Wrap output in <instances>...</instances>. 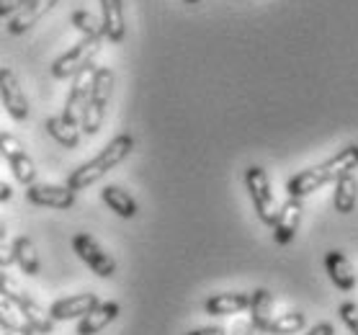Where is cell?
Wrapping results in <instances>:
<instances>
[{
    "instance_id": "1",
    "label": "cell",
    "mask_w": 358,
    "mask_h": 335,
    "mask_svg": "<svg viewBox=\"0 0 358 335\" xmlns=\"http://www.w3.org/2000/svg\"><path fill=\"white\" fill-rule=\"evenodd\" d=\"M358 168V145H348V148L338 150L333 157H327L325 163L312 165L307 171L296 173L286 180V194L289 199H307L310 194L320 191L327 183H335L338 178L348 176Z\"/></svg>"
},
{
    "instance_id": "2",
    "label": "cell",
    "mask_w": 358,
    "mask_h": 335,
    "mask_svg": "<svg viewBox=\"0 0 358 335\" xmlns=\"http://www.w3.org/2000/svg\"><path fill=\"white\" fill-rule=\"evenodd\" d=\"M131 150H134V137H131V134H119V137L111 139L93 160L78 165V168L67 176L65 186L70 188V191H85L88 186H93V183H98V180L103 178L108 171H114L116 165H122L124 160L131 155Z\"/></svg>"
},
{
    "instance_id": "3",
    "label": "cell",
    "mask_w": 358,
    "mask_h": 335,
    "mask_svg": "<svg viewBox=\"0 0 358 335\" xmlns=\"http://www.w3.org/2000/svg\"><path fill=\"white\" fill-rule=\"evenodd\" d=\"M114 80L116 78L111 67H96L93 75H90L88 101H85V111H83V119H80V127L88 137L98 134L101 124L106 119L108 101H111V93H114Z\"/></svg>"
},
{
    "instance_id": "4",
    "label": "cell",
    "mask_w": 358,
    "mask_h": 335,
    "mask_svg": "<svg viewBox=\"0 0 358 335\" xmlns=\"http://www.w3.org/2000/svg\"><path fill=\"white\" fill-rule=\"evenodd\" d=\"M101 47H103V36H83L78 44H73L65 55H59L52 62V75L57 80H67V78L80 75L83 70L93 67V59L98 57Z\"/></svg>"
},
{
    "instance_id": "5",
    "label": "cell",
    "mask_w": 358,
    "mask_h": 335,
    "mask_svg": "<svg viewBox=\"0 0 358 335\" xmlns=\"http://www.w3.org/2000/svg\"><path fill=\"white\" fill-rule=\"evenodd\" d=\"M245 186H248V194L252 199V206H255V214L263 224H273L276 220V199H273V188H271V178L268 173L263 171L261 165H250L245 171Z\"/></svg>"
},
{
    "instance_id": "6",
    "label": "cell",
    "mask_w": 358,
    "mask_h": 335,
    "mask_svg": "<svg viewBox=\"0 0 358 335\" xmlns=\"http://www.w3.org/2000/svg\"><path fill=\"white\" fill-rule=\"evenodd\" d=\"M73 250L98 278H114L116 276V261L93 235H88V232H75Z\"/></svg>"
},
{
    "instance_id": "7",
    "label": "cell",
    "mask_w": 358,
    "mask_h": 335,
    "mask_svg": "<svg viewBox=\"0 0 358 335\" xmlns=\"http://www.w3.org/2000/svg\"><path fill=\"white\" fill-rule=\"evenodd\" d=\"M0 155L6 157V163L10 165L13 171V178L24 186H31L36 183V165H34L31 155L26 152L24 142L18 137H13L10 131L0 129Z\"/></svg>"
},
{
    "instance_id": "8",
    "label": "cell",
    "mask_w": 358,
    "mask_h": 335,
    "mask_svg": "<svg viewBox=\"0 0 358 335\" xmlns=\"http://www.w3.org/2000/svg\"><path fill=\"white\" fill-rule=\"evenodd\" d=\"M0 104L13 122L29 119V101H26L21 83H18L16 73L10 67H0Z\"/></svg>"
},
{
    "instance_id": "9",
    "label": "cell",
    "mask_w": 358,
    "mask_h": 335,
    "mask_svg": "<svg viewBox=\"0 0 358 335\" xmlns=\"http://www.w3.org/2000/svg\"><path fill=\"white\" fill-rule=\"evenodd\" d=\"M26 199L34 206H47V209H59V212H67L75 206V191H70L67 186H55V183L26 186Z\"/></svg>"
},
{
    "instance_id": "10",
    "label": "cell",
    "mask_w": 358,
    "mask_h": 335,
    "mask_svg": "<svg viewBox=\"0 0 358 335\" xmlns=\"http://www.w3.org/2000/svg\"><path fill=\"white\" fill-rule=\"evenodd\" d=\"M301 212H304V199H286L284 204L278 206L276 220H273V240L278 245H289L301 224Z\"/></svg>"
},
{
    "instance_id": "11",
    "label": "cell",
    "mask_w": 358,
    "mask_h": 335,
    "mask_svg": "<svg viewBox=\"0 0 358 335\" xmlns=\"http://www.w3.org/2000/svg\"><path fill=\"white\" fill-rule=\"evenodd\" d=\"M101 302L98 294L93 292H83V294H70V297H62L57 302H52L49 307V318L52 322H70V320H80L85 318L96 304Z\"/></svg>"
},
{
    "instance_id": "12",
    "label": "cell",
    "mask_w": 358,
    "mask_h": 335,
    "mask_svg": "<svg viewBox=\"0 0 358 335\" xmlns=\"http://www.w3.org/2000/svg\"><path fill=\"white\" fill-rule=\"evenodd\" d=\"M96 65L88 67V70H83L80 75H75L73 78V88L67 93V101H65V108H62V119L75 127H80V119H83V111H85V101H88V90H90V75H93Z\"/></svg>"
},
{
    "instance_id": "13",
    "label": "cell",
    "mask_w": 358,
    "mask_h": 335,
    "mask_svg": "<svg viewBox=\"0 0 358 335\" xmlns=\"http://www.w3.org/2000/svg\"><path fill=\"white\" fill-rule=\"evenodd\" d=\"M250 307V292H220L203 299V312L212 318H227L240 315Z\"/></svg>"
},
{
    "instance_id": "14",
    "label": "cell",
    "mask_w": 358,
    "mask_h": 335,
    "mask_svg": "<svg viewBox=\"0 0 358 335\" xmlns=\"http://www.w3.org/2000/svg\"><path fill=\"white\" fill-rule=\"evenodd\" d=\"M57 3H59V0H31V3H26L16 16H10L8 34H13V36H21V34H26L29 29H34V26L39 24L41 18L47 16L49 10L55 8Z\"/></svg>"
},
{
    "instance_id": "15",
    "label": "cell",
    "mask_w": 358,
    "mask_h": 335,
    "mask_svg": "<svg viewBox=\"0 0 358 335\" xmlns=\"http://www.w3.org/2000/svg\"><path fill=\"white\" fill-rule=\"evenodd\" d=\"M119 312H122L119 302H98L85 318L78 320L75 333L78 335H98L103 327H108L116 318H119Z\"/></svg>"
},
{
    "instance_id": "16",
    "label": "cell",
    "mask_w": 358,
    "mask_h": 335,
    "mask_svg": "<svg viewBox=\"0 0 358 335\" xmlns=\"http://www.w3.org/2000/svg\"><path fill=\"white\" fill-rule=\"evenodd\" d=\"M101 29H103V39L111 44H119L127 36V26H124V0H101Z\"/></svg>"
},
{
    "instance_id": "17",
    "label": "cell",
    "mask_w": 358,
    "mask_h": 335,
    "mask_svg": "<svg viewBox=\"0 0 358 335\" xmlns=\"http://www.w3.org/2000/svg\"><path fill=\"white\" fill-rule=\"evenodd\" d=\"M13 304H16V310L21 312V318H24V322L29 325V330H31V333L49 335L52 330H55V322H52V318H49L47 312L41 310L39 302H36V299H34L29 292H24V294L18 297Z\"/></svg>"
},
{
    "instance_id": "18",
    "label": "cell",
    "mask_w": 358,
    "mask_h": 335,
    "mask_svg": "<svg viewBox=\"0 0 358 335\" xmlns=\"http://www.w3.org/2000/svg\"><path fill=\"white\" fill-rule=\"evenodd\" d=\"M325 271L341 292H353L356 289V271L341 250H327L325 253Z\"/></svg>"
},
{
    "instance_id": "19",
    "label": "cell",
    "mask_w": 358,
    "mask_h": 335,
    "mask_svg": "<svg viewBox=\"0 0 358 335\" xmlns=\"http://www.w3.org/2000/svg\"><path fill=\"white\" fill-rule=\"evenodd\" d=\"M10 253H13V263L21 269V273H26V276H39L41 273V258L31 237L18 235L10 243Z\"/></svg>"
},
{
    "instance_id": "20",
    "label": "cell",
    "mask_w": 358,
    "mask_h": 335,
    "mask_svg": "<svg viewBox=\"0 0 358 335\" xmlns=\"http://www.w3.org/2000/svg\"><path fill=\"white\" fill-rule=\"evenodd\" d=\"M101 201L116 214V217H122V220H131V217H137L139 206L134 201L127 188L116 186V183H108V186L101 188Z\"/></svg>"
},
{
    "instance_id": "21",
    "label": "cell",
    "mask_w": 358,
    "mask_h": 335,
    "mask_svg": "<svg viewBox=\"0 0 358 335\" xmlns=\"http://www.w3.org/2000/svg\"><path fill=\"white\" fill-rule=\"evenodd\" d=\"M250 325L255 327V333L266 335V327L273 320V294L268 289H255L250 292Z\"/></svg>"
},
{
    "instance_id": "22",
    "label": "cell",
    "mask_w": 358,
    "mask_h": 335,
    "mask_svg": "<svg viewBox=\"0 0 358 335\" xmlns=\"http://www.w3.org/2000/svg\"><path fill=\"white\" fill-rule=\"evenodd\" d=\"M358 204V183L353 178V173L343 176V178L335 180V191H333V206L338 214H353Z\"/></svg>"
},
{
    "instance_id": "23",
    "label": "cell",
    "mask_w": 358,
    "mask_h": 335,
    "mask_svg": "<svg viewBox=\"0 0 358 335\" xmlns=\"http://www.w3.org/2000/svg\"><path fill=\"white\" fill-rule=\"evenodd\" d=\"M44 127H47L49 137L55 139L57 145H62L65 150H75L80 145V127L65 122L62 116H49Z\"/></svg>"
},
{
    "instance_id": "24",
    "label": "cell",
    "mask_w": 358,
    "mask_h": 335,
    "mask_svg": "<svg viewBox=\"0 0 358 335\" xmlns=\"http://www.w3.org/2000/svg\"><path fill=\"white\" fill-rule=\"evenodd\" d=\"M304 327H307V318L301 312H286V315H273L266 327V335H296Z\"/></svg>"
},
{
    "instance_id": "25",
    "label": "cell",
    "mask_w": 358,
    "mask_h": 335,
    "mask_svg": "<svg viewBox=\"0 0 358 335\" xmlns=\"http://www.w3.org/2000/svg\"><path fill=\"white\" fill-rule=\"evenodd\" d=\"M0 327L6 333H24V330H29V325L21 318V312L16 310V304L6 299L3 294H0Z\"/></svg>"
},
{
    "instance_id": "26",
    "label": "cell",
    "mask_w": 358,
    "mask_h": 335,
    "mask_svg": "<svg viewBox=\"0 0 358 335\" xmlns=\"http://www.w3.org/2000/svg\"><path fill=\"white\" fill-rule=\"evenodd\" d=\"M73 26L80 31V36H103V29H101V21H98L90 10H75L70 16Z\"/></svg>"
},
{
    "instance_id": "27",
    "label": "cell",
    "mask_w": 358,
    "mask_h": 335,
    "mask_svg": "<svg viewBox=\"0 0 358 335\" xmlns=\"http://www.w3.org/2000/svg\"><path fill=\"white\" fill-rule=\"evenodd\" d=\"M338 318L343 320V325L348 327L350 333L358 335V302H343L338 307Z\"/></svg>"
},
{
    "instance_id": "28",
    "label": "cell",
    "mask_w": 358,
    "mask_h": 335,
    "mask_svg": "<svg viewBox=\"0 0 358 335\" xmlns=\"http://www.w3.org/2000/svg\"><path fill=\"white\" fill-rule=\"evenodd\" d=\"M24 292L26 289H21V284H18L16 278L10 276V273H6V271H0V294L6 297V299H10V302H16Z\"/></svg>"
},
{
    "instance_id": "29",
    "label": "cell",
    "mask_w": 358,
    "mask_h": 335,
    "mask_svg": "<svg viewBox=\"0 0 358 335\" xmlns=\"http://www.w3.org/2000/svg\"><path fill=\"white\" fill-rule=\"evenodd\" d=\"M26 3H31V0H0V18L16 16L18 10L26 6Z\"/></svg>"
},
{
    "instance_id": "30",
    "label": "cell",
    "mask_w": 358,
    "mask_h": 335,
    "mask_svg": "<svg viewBox=\"0 0 358 335\" xmlns=\"http://www.w3.org/2000/svg\"><path fill=\"white\" fill-rule=\"evenodd\" d=\"M232 335H258V333L250 325V320H237L235 325H232Z\"/></svg>"
},
{
    "instance_id": "31",
    "label": "cell",
    "mask_w": 358,
    "mask_h": 335,
    "mask_svg": "<svg viewBox=\"0 0 358 335\" xmlns=\"http://www.w3.org/2000/svg\"><path fill=\"white\" fill-rule=\"evenodd\" d=\"M186 335H227V330L222 325H206V327H196V330H191Z\"/></svg>"
},
{
    "instance_id": "32",
    "label": "cell",
    "mask_w": 358,
    "mask_h": 335,
    "mask_svg": "<svg viewBox=\"0 0 358 335\" xmlns=\"http://www.w3.org/2000/svg\"><path fill=\"white\" fill-rule=\"evenodd\" d=\"M304 335H335V327L333 322H317V325L310 327Z\"/></svg>"
},
{
    "instance_id": "33",
    "label": "cell",
    "mask_w": 358,
    "mask_h": 335,
    "mask_svg": "<svg viewBox=\"0 0 358 335\" xmlns=\"http://www.w3.org/2000/svg\"><path fill=\"white\" fill-rule=\"evenodd\" d=\"M8 266H13V253H10V248L0 243V269H8Z\"/></svg>"
},
{
    "instance_id": "34",
    "label": "cell",
    "mask_w": 358,
    "mask_h": 335,
    "mask_svg": "<svg viewBox=\"0 0 358 335\" xmlns=\"http://www.w3.org/2000/svg\"><path fill=\"white\" fill-rule=\"evenodd\" d=\"M10 199H13V188H10V183L0 180V204H6V201H10Z\"/></svg>"
},
{
    "instance_id": "35",
    "label": "cell",
    "mask_w": 358,
    "mask_h": 335,
    "mask_svg": "<svg viewBox=\"0 0 358 335\" xmlns=\"http://www.w3.org/2000/svg\"><path fill=\"white\" fill-rule=\"evenodd\" d=\"M6 237H8V224H6V222L0 220V243H3Z\"/></svg>"
},
{
    "instance_id": "36",
    "label": "cell",
    "mask_w": 358,
    "mask_h": 335,
    "mask_svg": "<svg viewBox=\"0 0 358 335\" xmlns=\"http://www.w3.org/2000/svg\"><path fill=\"white\" fill-rule=\"evenodd\" d=\"M6 335H34L31 330H24V333H6Z\"/></svg>"
},
{
    "instance_id": "37",
    "label": "cell",
    "mask_w": 358,
    "mask_h": 335,
    "mask_svg": "<svg viewBox=\"0 0 358 335\" xmlns=\"http://www.w3.org/2000/svg\"><path fill=\"white\" fill-rule=\"evenodd\" d=\"M186 3H199V0H186Z\"/></svg>"
}]
</instances>
